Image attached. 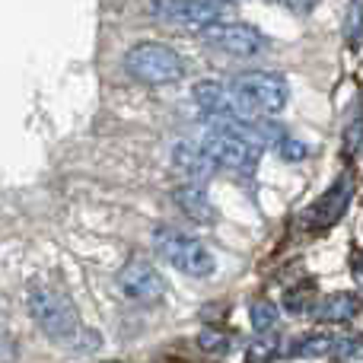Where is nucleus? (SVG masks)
<instances>
[{
	"label": "nucleus",
	"mask_w": 363,
	"mask_h": 363,
	"mask_svg": "<svg viewBox=\"0 0 363 363\" xmlns=\"http://www.w3.org/2000/svg\"><path fill=\"white\" fill-rule=\"evenodd\" d=\"M172 163H176V169L188 182H201V185L217 172V163H213L211 153L201 147V140H182V144H176L172 147Z\"/></svg>",
	"instance_id": "9"
},
{
	"label": "nucleus",
	"mask_w": 363,
	"mask_h": 363,
	"mask_svg": "<svg viewBox=\"0 0 363 363\" xmlns=\"http://www.w3.org/2000/svg\"><path fill=\"white\" fill-rule=\"evenodd\" d=\"M277 4H281L284 10H290L294 16H309V13H313L322 0H277Z\"/></svg>",
	"instance_id": "19"
},
{
	"label": "nucleus",
	"mask_w": 363,
	"mask_h": 363,
	"mask_svg": "<svg viewBox=\"0 0 363 363\" xmlns=\"http://www.w3.org/2000/svg\"><path fill=\"white\" fill-rule=\"evenodd\" d=\"M332 347H335L332 335H306V338H300L290 347V354L294 357H332Z\"/></svg>",
	"instance_id": "12"
},
{
	"label": "nucleus",
	"mask_w": 363,
	"mask_h": 363,
	"mask_svg": "<svg viewBox=\"0 0 363 363\" xmlns=\"http://www.w3.org/2000/svg\"><path fill=\"white\" fill-rule=\"evenodd\" d=\"M153 19L176 29H211L213 23H223V0H153Z\"/></svg>",
	"instance_id": "5"
},
{
	"label": "nucleus",
	"mask_w": 363,
	"mask_h": 363,
	"mask_svg": "<svg viewBox=\"0 0 363 363\" xmlns=\"http://www.w3.org/2000/svg\"><path fill=\"white\" fill-rule=\"evenodd\" d=\"M360 313V296L357 294H328L325 300H319L313 306V319L325 322V325H345V322L357 319Z\"/></svg>",
	"instance_id": "10"
},
{
	"label": "nucleus",
	"mask_w": 363,
	"mask_h": 363,
	"mask_svg": "<svg viewBox=\"0 0 363 363\" xmlns=\"http://www.w3.org/2000/svg\"><path fill=\"white\" fill-rule=\"evenodd\" d=\"M13 357H16V341L0 328V363H10Z\"/></svg>",
	"instance_id": "21"
},
{
	"label": "nucleus",
	"mask_w": 363,
	"mask_h": 363,
	"mask_svg": "<svg viewBox=\"0 0 363 363\" xmlns=\"http://www.w3.org/2000/svg\"><path fill=\"white\" fill-rule=\"evenodd\" d=\"M345 38L351 48L363 45V0H347V16H345Z\"/></svg>",
	"instance_id": "14"
},
{
	"label": "nucleus",
	"mask_w": 363,
	"mask_h": 363,
	"mask_svg": "<svg viewBox=\"0 0 363 363\" xmlns=\"http://www.w3.org/2000/svg\"><path fill=\"white\" fill-rule=\"evenodd\" d=\"M332 357L347 363V360H363V335H347V338H335Z\"/></svg>",
	"instance_id": "15"
},
{
	"label": "nucleus",
	"mask_w": 363,
	"mask_h": 363,
	"mask_svg": "<svg viewBox=\"0 0 363 363\" xmlns=\"http://www.w3.org/2000/svg\"><path fill=\"white\" fill-rule=\"evenodd\" d=\"M277 153H281L287 163H300L303 157H306V144L303 140H296V138H281V144H277Z\"/></svg>",
	"instance_id": "18"
},
{
	"label": "nucleus",
	"mask_w": 363,
	"mask_h": 363,
	"mask_svg": "<svg viewBox=\"0 0 363 363\" xmlns=\"http://www.w3.org/2000/svg\"><path fill=\"white\" fill-rule=\"evenodd\" d=\"M29 313L35 319V325L42 328V335H48L55 345L70 347V351H93L99 347V335L83 328L80 313L77 306L67 300L64 294L45 287V284H35L29 294Z\"/></svg>",
	"instance_id": "1"
},
{
	"label": "nucleus",
	"mask_w": 363,
	"mask_h": 363,
	"mask_svg": "<svg viewBox=\"0 0 363 363\" xmlns=\"http://www.w3.org/2000/svg\"><path fill=\"white\" fill-rule=\"evenodd\" d=\"M274 351H277V341H255V345L249 347V357L252 360H268Z\"/></svg>",
	"instance_id": "20"
},
{
	"label": "nucleus",
	"mask_w": 363,
	"mask_h": 363,
	"mask_svg": "<svg viewBox=\"0 0 363 363\" xmlns=\"http://www.w3.org/2000/svg\"><path fill=\"white\" fill-rule=\"evenodd\" d=\"M118 290L125 294V300L140 303V306H153V303L163 300L166 284H163V274L144 255H134L118 271Z\"/></svg>",
	"instance_id": "6"
},
{
	"label": "nucleus",
	"mask_w": 363,
	"mask_h": 363,
	"mask_svg": "<svg viewBox=\"0 0 363 363\" xmlns=\"http://www.w3.org/2000/svg\"><path fill=\"white\" fill-rule=\"evenodd\" d=\"M230 93L236 99L245 121H264L277 115L290 99V86L274 70H245L230 83Z\"/></svg>",
	"instance_id": "2"
},
{
	"label": "nucleus",
	"mask_w": 363,
	"mask_h": 363,
	"mask_svg": "<svg viewBox=\"0 0 363 363\" xmlns=\"http://www.w3.org/2000/svg\"><path fill=\"white\" fill-rule=\"evenodd\" d=\"M125 70L144 86H169L185 77V61L169 45L138 42L125 51Z\"/></svg>",
	"instance_id": "3"
},
{
	"label": "nucleus",
	"mask_w": 363,
	"mask_h": 363,
	"mask_svg": "<svg viewBox=\"0 0 363 363\" xmlns=\"http://www.w3.org/2000/svg\"><path fill=\"white\" fill-rule=\"evenodd\" d=\"M351 194H354L351 176H341L313 207H309L306 213H303V223H306L309 230H325V226L338 223V220L345 217L347 204H351Z\"/></svg>",
	"instance_id": "8"
},
{
	"label": "nucleus",
	"mask_w": 363,
	"mask_h": 363,
	"mask_svg": "<svg viewBox=\"0 0 363 363\" xmlns=\"http://www.w3.org/2000/svg\"><path fill=\"white\" fill-rule=\"evenodd\" d=\"M360 144H363V112L354 115L345 131V157H354L360 150Z\"/></svg>",
	"instance_id": "17"
},
{
	"label": "nucleus",
	"mask_w": 363,
	"mask_h": 363,
	"mask_svg": "<svg viewBox=\"0 0 363 363\" xmlns=\"http://www.w3.org/2000/svg\"><path fill=\"white\" fill-rule=\"evenodd\" d=\"M153 245L185 277H211L213 268H217V262H213L211 249L204 242H198L194 236H188L182 230H172V226H163V230L153 233Z\"/></svg>",
	"instance_id": "4"
},
{
	"label": "nucleus",
	"mask_w": 363,
	"mask_h": 363,
	"mask_svg": "<svg viewBox=\"0 0 363 363\" xmlns=\"http://www.w3.org/2000/svg\"><path fill=\"white\" fill-rule=\"evenodd\" d=\"M204 42L233 57H255L268 48V38L249 23H213L204 29Z\"/></svg>",
	"instance_id": "7"
},
{
	"label": "nucleus",
	"mask_w": 363,
	"mask_h": 363,
	"mask_svg": "<svg viewBox=\"0 0 363 363\" xmlns=\"http://www.w3.org/2000/svg\"><path fill=\"white\" fill-rule=\"evenodd\" d=\"M198 347L204 354H226L230 351V335L217 332V328H204V332L198 335Z\"/></svg>",
	"instance_id": "16"
},
{
	"label": "nucleus",
	"mask_w": 363,
	"mask_h": 363,
	"mask_svg": "<svg viewBox=\"0 0 363 363\" xmlns=\"http://www.w3.org/2000/svg\"><path fill=\"white\" fill-rule=\"evenodd\" d=\"M249 319H252V328H255L258 335H271L274 332V325H277V319H281V313H277L274 303L258 300V303H252Z\"/></svg>",
	"instance_id": "13"
},
{
	"label": "nucleus",
	"mask_w": 363,
	"mask_h": 363,
	"mask_svg": "<svg viewBox=\"0 0 363 363\" xmlns=\"http://www.w3.org/2000/svg\"><path fill=\"white\" fill-rule=\"evenodd\" d=\"M179 211L191 220H201V223H213V204L207 201V191L201 188V182H188V185H179L172 191Z\"/></svg>",
	"instance_id": "11"
}]
</instances>
